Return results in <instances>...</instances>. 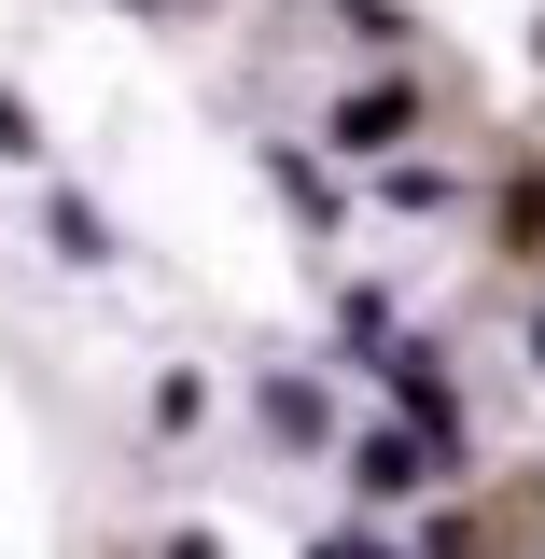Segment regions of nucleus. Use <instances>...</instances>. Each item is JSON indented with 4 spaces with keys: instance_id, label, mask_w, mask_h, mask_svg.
I'll use <instances>...</instances> for the list:
<instances>
[{
    "instance_id": "1",
    "label": "nucleus",
    "mask_w": 545,
    "mask_h": 559,
    "mask_svg": "<svg viewBox=\"0 0 545 559\" xmlns=\"http://www.w3.org/2000/svg\"><path fill=\"white\" fill-rule=\"evenodd\" d=\"M322 559H378V546H364V532H336V546H322Z\"/></svg>"
}]
</instances>
